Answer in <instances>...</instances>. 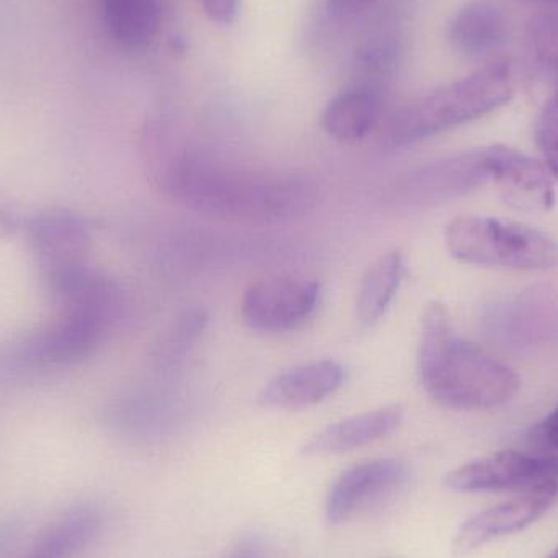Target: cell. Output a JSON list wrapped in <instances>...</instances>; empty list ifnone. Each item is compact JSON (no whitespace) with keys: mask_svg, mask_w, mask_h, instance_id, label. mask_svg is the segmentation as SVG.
Returning a JSON list of instances; mask_svg holds the SVG:
<instances>
[{"mask_svg":"<svg viewBox=\"0 0 558 558\" xmlns=\"http://www.w3.org/2000/svg\"><path fill=\"white\" fill-rule=\"evenodd\" d=\"M147 175L163 196L198 215L247 226L298 221L320 205L314 177L229 166L202 154L146 147Z\"/></svg>","mask_w":558,"mask_h":558,"instance_id":"obj_1","label":"cell"},{"mask_svg":"<svg viewBox=\"0 0 558 558\" xmlns=\"http://www.w3.org/2000/svg\"><path fill=\"white\" fill-rule=\"evenodd\" d=\"M517 74L507 62H495L407 105L387 126L386 140L400 147L428 140L492 113L513 98Z\"/></svg>","mask_w":558,"mask_h":558,"instance_id":"obj_3","label":"cell"},{"mask_svg":"<svg viewBox=\"0 0 558 558\" xmlns=\"http://www.w3.org/2000/svg\"><path fill=\"white\" fill-rule=\"evenodd\" d=\"M403 407L399 403L361 413L331 423L322 432L315 433L302 446L301 452L308 458L315 456H337L373 445L392 435L403 422Z\"/></svg>","mask_w":558,"mask_h":558,"instance_id":"obj_15","label":"cell"},{"mask_svg":"<svg viewBox=\"0 0 558 558\" xmlns=\"http://www.w3.org/2000/svg\"><path fill=\"white\" fill-rule=\"evenodd\" d=\"M108 36L124 51L150 48L162 25V0H101Z\"/></svg>","mask_w":558,"mask_h":558,"instance_id":"obj_17","label":"cell"},{"mask_svg":"<svg viewBox=\"0 0 558 558\" xmlns=\"http://www.w3.org/2000/svg\"><path fill=\"white\" fill-rule=\"evenodd\" d=\"M558 482V458L517 451L497 452L449 472L445 485L459 494L497 490H533Z\"/></svg>","mask_w":558,"mask_h":558,"instance_id":"obj_9","label":"cell"},{"mask_svg":"<svg viewBox=\"0 0 558 558\" xmlns=\"http://www.w3.org/2000/svg\"><path fill=\"white\" fill-rule=\"evenodd\" d=\"M405 275V258L397 248L380 255L361 279L356 312L363 327H374L389 311Z\"/></svg>","mask_w":558,"mask_h":558,"instance_id":"obj_19","label":"cell"},{"mask_svg":"<svg viewBox=\"0 0 558 558\" xmlns=\"http://www.w3.org/2000/svg\"><path fill=\"white\" fill-rule=\"evenodd\" d=\"M488 182L487 153L474 150L407 170L390 186V198L399 205L429 206L458 198Z\"/></svg>","mask_w":558,"mask_h":558,"instance_id":"obj_8","label":"cell"},{"mask_svg":"<svg viewBox=\"0 0 558 558\" xmlns=\"http://www.w3.org/2000/svg\"><path fill=\"white\" fill-rule=\"evenodd\" d=\"M117 322L82 311H61L20 344L19 356L29 366L54 367L92 356Z\"/></svg>","mask_w":558,"mask_h":558,"instance_id":"obj_7","label":"cell"},{"mask_svg":"<svg viewBox=\"0 0 558 558\" xmlns=\"http://www.w3.org/2000/svg\"><path fill=\"white\" fill-rule=\"evenodd\" d=\"M533 439L543 448L558 449V407L534 428Z\"/></svg>","mask_w":558,"mask_h":558,"instance_id":"obj_26","label":"cell"},{"mask_svg":"<svg viewBox=\"0 0 558 558\" xmlns=\"http://www.w3.org/2000/svg\"><path fill=\"white\" fill-rule=\"evenodd\" d=\"M383 114L379 90L356 85L331 98L322 113L320 123L331 140L354 144L373 133Z\"/></svg>","mask_w":558,"mask_h":558,"instance_id":"obj_16","label":"cell"},{"mask_svg":"<svg viewBox=\"0 0 558 558\" xmlns=\"http://www.w3.org/2000/svg\"><path fill=\"white\" fill-rule=\"evenodd\" d=\"M222 558H267V553L260 537L242 536L226 550Z\"/></svg>","mask_w":558,"mask_h":558,"instance_id":"obj_24","label":"cell"},{"mask_svg":"<svg viewBox=\"0 0 558 558\" xmlns=\"http://www.w3.org/2000/svg\"><path fill=\"white\" fill-rule=\"evenodd\" d=\"M534 2L553 3V5H558V0H534Z\"/></svg>","mask_w":558,"mask_h":558,"instance_id":"obj_29","label":"cell"},{"mask_svg":"<svg viewBox=\"0 0 558 558\" xmlns=\"http://www.w3.org/2000/svg\"><path fill=\"white\" fill-rule=\"evenodd\" d=\"M206 16L211 22L231 25L241 12V0H199Z\"/></svg>","mask_w":558,"mask_h":558,"instance_id":"obj_23","label":"cell"},{"mask_svg":"<svg viewBox=\"0 0 558 558\" xmlns=\"http://www.w3.org/2000/svg\"><path fill=\"white\" fill-rule=\"evenodd\" d=\"M320 294V284L314 279L291 275L258 279L245 289L242 318L260 333H286L315 314Z\"/></svg>","mask_w":558,"mask_h":558,"instance_id":"obj_6","label":"cell"},{"mask_svg":"<svg viewBox=\"0 0 558 558\" xmlns=\"http://www.w3.org/2000/svg\"><path fill=\"white\" fill-rule=\"evenodd\" d=\"M376 3V0H328V10L335 19L350 20L361 15Z\"/></svg>","mask_w":558,"mask_h":558,"instance_id":"obj_27","label":"cell"},{"mask_svg":"<svg viewBox=\"0 0 558 558\" xmlns=\"http://www.w3.org/2000/svg\"><path fill=\"white\" fill-rule=\"evenodd\" d=\"M409 478V465L396 458L360 462L341 472L325 498V520L338 526L357 511L399 490Z\"/></svg>","mask_w":558,"mask_h":558,"instance_id":"obj_10","label":"cell"},{"mask_svg":"<svg viewBox=\"0 0 558 558\" xmlns=\"http://www.w3.org/2000/svg\"><path fill=\"white\" fill-rule=\"evenodd\" d=\"M418 371L426 393L448 409H492L520 389L514 371L454 333L448 311L436 301L423 311Z\"/></svg>","mask_w":558,"mask_h":558,"instance_id":"obj_2","label":"cell"},{"mask_svg":"<svg viewBox=\"0 0 558 558\" xmlns=\"http://www.w3.org/2000/svg\"><path fill=\"white\" fill-rule=\"evenodd\" d=\"M537 144L543 154L544 166L558 182V85L541 113L537 123Z\"/></svg>","mask_w":558,"mask_h":558,"instance_id":"obj_22","label":"cell"},{"mask_svg":"<svg viewBox=\"0 0 558 558\" xmlns=\"http://www.w3.org/2000/svg\"><path fill=\"white\" fill-rule=\"evenodd\" d=\"M547 558H558V547H557V549H556V550H554V553H553V554H550V556H549V557H547Z\"/></svg>","mask_w":558,"mask_h":558,"instance_id":"obj_30","label":"cell"},{"mask_svg":"<svg viewBox=\"0 0 558 558\" xmlns=\"http://www.w3.org/2000/svg\"><path fill=\"white\" fill-rule=\"evenodd\" d=\"M107 513L95 501H78L58 514L20 558H81L97 544Z\"/></svg>","mask_w":558,"mask_h":558,"instance_id":"obj_13","label":"cell"},{"mask_svg":"<svg viewBox=\"0 0 558 558\" xmlns=\"http://www.w3.org/2000/svg\"><path fill=\"white\" fill-rule=\"evenodd\" d=\"M530 45L537 64L558 81V13L539 16L531 23Z\"/></svg>","mask_w":558,"mask_h":558,"instance_id":"obj_21","label":"cell"},{"mask_svg":"<svg viewBox=\"0 0 558 558\" xmlns=\"http://www.w3.org/2000/svg\"><path fill=\"white\" fill-rule=\"evenodd\" d=\"M344 379V367L337 361H314L271 379L258 393V402L274 409H307L333 396Z\"/></svg>","mask_w":558,"mask_h":558,"instance_id":"obj_14","label":"cell"},{"mask_svg":"<svg viewBox=\"0 0 558 558\" xmlns=\"http://www.w3.org/2000/svg\"><path fill=\"white\" fill-rule=\"evenodd\" d=\"M39 277L56 304L68 301L95 274L92 232L82 216L45 209L23 222Z\"/></svg>","mask_w":558,"mask_h":558,"instance_id":"obj_5","label":"cell"},{"mask_svg":"<svg viewBox=\"0 0 558 558\" xmlns=\"http://www.w3.org/2000/svg\"><path fill=\"white\" fill-rule=\"evenodd\" d=\"M487 153L490 182L508 205L520 211L546 213L554 205V182L544 162L507 146H492Z\"/></svg>","mask_w":558,"mask_h":558,"instance_id":"obj_12","label":"cell"},{"mask_svg":"<svg viewBox=\"0 0 558 558\" xmlns=\"http://www.w3.org/2000/svg\"><path fill=\"white\" fill-rule=\"evenodd\" d=\"M22 531L23 521L20 518L13 517L0 521V558L9 557L19 543Z\"/></svg>","mask_w":558,"mask_h":558,"instance_id":"obj_25","label":"cell"},{"mask_svg":"<svg viewBox=\"0 0 558 558\" xmlns=\"http://www.w3.org/2000/svg\"><path fill=\"white\" fill-rule=\"evenodd\" d=\"M445 242L456 260L478 267L543 271L558 264V245L550 235L504 219L459 216L446 228Z\"/></svg>","mask_w":558,"mask_h":558,"instance_id":"obj_4","label":"cell"},{"mask_svg":"<svg viewBox=\"0 0 558 558\" xmlns=\"http://www.w3.org/2000/svg\"><path fill=\"white\" fill-rule=\"evenodd\" d=\"M22 225L23 221L20 219L16 209L13 208L12 203L0 195V235L9 234Z\"/></svg>","mask_w":558,"mask_h":558,"instance_id":"obj_28","label":"cell"},{"mask_svg":"<svg viewBox=\"0 0 558 558\" xmlns=\"http://www.w3.org/2000/svg\"><path fill=\"white\" fill-rule=\"evenodd\" d=\"M449 41L459 54L482 58L504 45L507 20L492 0H474L449 25Z\"/></svg>","mask_w":558,"mask_h":558,"instance_id":"obj_18","label":"cell"},{"mask_svg":"<svg viewBox=\"0 0 558 558\" xmlns=\"http://www.w3.org/2000/svg\"><path fill=\"white\" fill-rule=\"evenodd\" d=\"M557 497L558 482H549L527 490L521 497L475 514L456 533L454 543H452L456 556L474 553L478 547L498 537L508 536L531 526L550 510Z\"/></svg>","mask_w":558,"mask_h":558,"instance_id":"obj_11","label":"cell"},{"mask_svg":"<svg viewBox=\"0 0 558 558\" xmlns=\"http://www.w3.org/2000/svg\"><path fill=\"white\" fill-rule=\"evenodd\" d=\"M206 324H208V314H206L205 308H192V311H186L185 314L180 315L179 320L163 337L157 357L163 363L166 361L173 363V361L182 357L202 337Z\"/></svg>","mask_w":558,"mask_h":558,"instance_id":"obj_20","label":"cell"}]
</instances>
